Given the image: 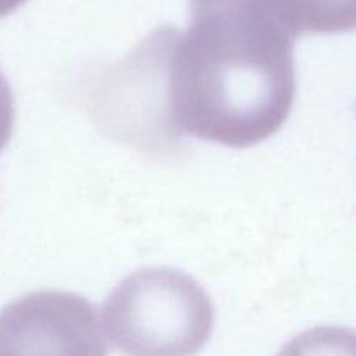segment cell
I'll return each instance as SVG.
<instances>
[{"instance_id": "1", "label": "cell", "mask_w": 356, "mask_h": 356, "mask_svg": "<svg viewBox=\"0 0 356 356\" xmlns=\"http://www.w3.org/2000/svg\"><path fill=\"white\" fill-rule=\"evenodd\" d=\"M167 59V115L183 136L249 148L280 131L294 104L296 0H190Z\"/></svg>"}, {"instance_id": "2", "label": "cell", "mask_w": 356, "mask_h": 356, "mask_svg": "<svg viewBox=\"0 0 356 356\" xmlns=\"http://www.w3.org/2000/svg\"><path fill=\"white\" fill-rule=\"evenodd\" d=\"M214 327L211 298L197 280L174 268L129 275L104 302L103 329L127 356H195Z\"/></svg>"}, {"instance_id": "3", "label": "cell", "mask_w": 356, "mask_h": 356, "mask_svg": "<svg viewBox=\"0 0 356 356\" xmlns=\"http://www.w3.org/2000/svg\"><path fill=\"white\" fill-rule=\"evenodd\" d=\"M177 28L159 26L118 65L104 73L92 92V113L104 134L145 153L181 148L167 115L165 72Z\"/></svg>"}, {"instance_id": "4", "label": "cell", "mask_w": 356, "mask_h": 356, "mask_svg": "<svg viewBox=\"0 0 356 356\" xmlns=\"http://www.w3.org/2000/svg\"><path fill=\"white\" fill-rule=\"evenodd\" d=\"M0 356H108L97 308L72 292L17 298L0 309Z\"/></svg>"}, {"instance_id": "5", "label": "cell", "mask_w": 356, "mask_h": 356, "mask_svg": "<svg viewBox=\"0 0 356 356\" xmlns=\"http://www.w3.org/2000/svg\"><path fill=\"white\" fill-rule=\"evenodd\" d=\"M302 33L334 35L355 28L356 0H298Z\"/></svg>"}, {"instance_id": "6", "label": "cell", "mask_w": 356, "mask_h": 356, "mask_svg": "<svg viewBox=\"0 0 356 356\" xmlns=\"http://www.w3.org/2000/svg\"><path fill=\"white\" fill-rule=\"evenodd\" d=\"M278 356H356L355 332L343 327H315L292 337Z\"/></svg>"}, {"instance_id": "7", "label": "cell", "mask_w": 356, "mask_h": 356, "mask_svg": "<svg viewBox=\"0 0 356 356\" xmlns=\"http://www.w3.org/2000/svg\"><path fill=\"white\" fill-rule=\"evenodd\" d=\"M14 129V97L9 82L0 72V153L10 141Z\"/></svg>"}, {"instance_id": "8", "label": "cell", "mask_w": 356, "mask_h": 356, "mask_svg": "<svg viewBox=\"0 0 356 356\" xmlns=\"http://www.w3.org/2000/svg\"><path fill=\"white\" fill-rule=\"evenodd\" d=\"M26 2L28 0H0V17L9 16L10 13L19 9V7Z\"/></svg>"}]
</instances>
